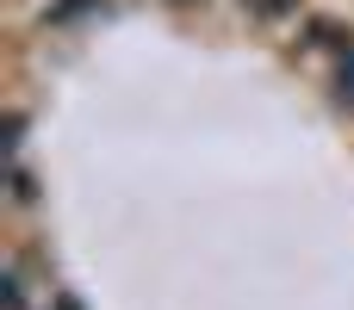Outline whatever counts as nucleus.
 Instances as JSON below:
<instances>
[{
	"mask_svg": "<svg viewBox=\"0 0 354 310\" xmlns=\"http://www.w3.org/2000/svg\"><path fill=\"white\" fill-rule=\"evenodd\" d=\"M50 310H81V298H75V292H56V304Z\"/></svg>",
	"mask_w": 354,
	"mask_h": 310,
	"instance_id": "nucleus-4",
	"label": "nucleus"
},
{
	"mask_svg": "<svg viewBox=\"0 0 354 310\" xmlns=\"http://www.w3.org/2000/svg\"><path fill=\"white\" fill-rule=\"evenodd\" d=\"M87 6H93V0H56V6H50V19H56V25H68V19H75V12H87Z\"/></svg>",
	"mask_w": 354,
	"mask_h": 310,
	"instance_id": "nucleus-2",
	"label": "nucleus"
},
{
	"mask_svg": "<svg viewBox=\"0 0 354 310\" xmlns=\"http://www.w3.org/2000/svg\"><path fill=\"white\" fill-rule=\"evenodd\" d=\"M0 304L25 310V273H19V267H6V280H0Z\"/></svg>",
	"mask_w": 354,
	"mask_h": 310,
	"instance_id": "nucleus-1",
	"label": "nucleus"
},
{
	"mask_svg": "<svg viewBox=\"0 0 354 310\" xmlns=\"http://www.w3.org/2000/svg\"><path fill=\"white\" fill-rule=\"evenodd\" d=\"M12 199H19V205H31V174H25V168L12 174Z\"/></svg>",
	"mask_w": 354,
	"mask_h": 310,
	"instance_id": "nucleus-3",
	"label": "nucleus"
}]
</instances>
